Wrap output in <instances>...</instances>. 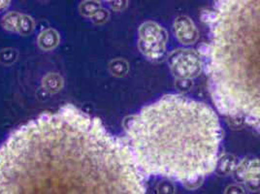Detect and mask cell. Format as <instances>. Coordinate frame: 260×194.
Masks as SVG:
<instances>
[{"label":"cell","instance_id":"6","mask_svg":"<svg viewBox=\"0 0 260 194\" xmlns=\"http://www.w3.org/2000/svg\"><path fill=\"white\" fill-rule=\"evenodd\" d=\"M173 29L178 40L184 45L194 44L198 39V29L192 20L186 16H179L175 19Z\"/></svg>","mask_w":260,"mask_h":194},{"label":"cell","instance_id":"19","mask_svg":"<svg viewBox=\"0 0 260 194\" xmlns=\"http://www.w3.org/2000/svg\"><path fill=\"white\" fill-rule=\"evenodd\" d=\"M224 194H246V190L240 184H231L225 188Z\"/></svg>","mask_w":260,"mask_h":194},{"label":"cell","instance_id":"7","mask_svg":"<svg viewBox=\"0 0 260 194\" xmlns=\"http://www.w3.org/2000/svg\"><path fill=\"white\" fill-rule=\"evenodd\" d=\"M233 174L238 183L260 180V158H244L237 164Z\"/></svg>","mask_w":260,"mask_h":194},{"label":"cell","instance_id":"15","mask_svg":"<svg viewBox=\"0 0 260 194\" xmlns=\"http://www.w3.org/2000/svg\"><path fill=\"white\" fill-rule=\"evenodd\" d=\"M18 53L13 49H5L0 52V62L2 64L10 65L17 60Z\"/></svg>","mask_w":260,"mask_h":194},{"label":"cell","instance_id":"1","mask_svg":"<svg viewBox=\"0 0 260 194\" xmlns=\"http://www.w3.org/2000/svg\"><path fill=\"white\" fill-rule=\"evenodd\" d=\"M129 146L67 105L14 130L0 147V194H145Z\"/></svg>","mask_w":260,"mask_h":194},{"label":"cell","instance_id":"20","mask_svg":"<svg viewBox=\"0 0 260 194\" xmlns=\"http://www.w3.org/2000/svg\"><path fill=\"white\" fill-rule=\"evenodd\" d=\"M112 9L115 11H121L126 8L128 1H110L109 2Z\"/></svg>","mask_w":260,"mask_h":194},{"label":"cell","instance_id":"9","mask_svg":"<svg viewBox=\"0 0 260 194\" xmlns=\"http://www.w3.org/2000/svg\"><path fill=\"white\" fill-rule=\"evenodd\" d=\"M237 166V158L230 153L222 154L217 159V165L215 171L218 176H228L229 174L234 172Z\"/></svg>","mask_w":260,"mask_h":194},{"label":"cell","instance_id":"18","mask_svg":"<svg viewBox=\"0 0 260 194\" xmlns=\"http://www.w3.org/2000/svg\"><path fill=\"white\" fill-rule=\"evenodd\" d=\"M109 16H110L109 12L106 9L101 8L91 19H92L93 22H95L98 24H101V23L108 21Z\"/></svg>","mask_w":260,"mask_h":194},{"label":"cell","instance_id":"3","mask_svg":"<svg viewBox=\"0 0 260 194\" xmlns=\"http://www.w3.org/2000/svg\"><path fill=\"white\" fill-rule=\"evenodd\" d=\"M219 3L211 19V92L220 111L260 131V0Z\"/></svg>","mask_w":260,"mask_h":194},{"label":"cell","instance_id":"21","mask_svg":"<svg viewBox=\"0 0 260 194\" xmlns=\"http://www.w3.org/2000/svg\"><path fill=\"white\" fill-rule=\"evenodd\" d=\"M245 184H246V187L249 189V191L257 192L260 190V180L249 181V182H246Z\"/></svg>","mask_w":260,"mask_h":194},{"label":"cell","instance_id":"16","mask_svg":"<svg viewBox=\"0 0 260 194\" xmlns=\"http://www.w3.org/2000/svg\"><path fill=\"white\" fill-rule=\"evenodd\" d=\"M156 191L157 194H175L176 187L171 181L164 180L157 184Z\"/></svg>","mask_w":260,"mask_h":194},{"label":"cell","instance_id":"17","mask_svg":"<svg viewBox=\"0 0 260 194\" xmlns=\"http://www.w3.org/2000/svg\"><path fill=\"white\" fill-rule=\"evenodd\" d=\"M193 84L191 80H187V79H177L175 86L176 88L181 91V92H187L190 90V88L192 87Z\"/></svg>","mask_w":260,"mask_h":194},{"label":"cell","instance_id":"12","mask_svg":"<svg viewBox=\"0 0 260 194\" xmlns=\"http://www.w3.org/2000/svg\"><path fill=\"white\" fill-rule=\"evenodd\" d=\"M109 70L113 75L116 77H123L127 74L129 70V66L126 60L122 58H117L110 62Z\"/></svg>","mask_w":260,"mask_h":194},{"label":"cell","instance_id":"4","mask_svg":"<svg viewBox=\"0 0 260 194\" xmlns=\"http://www.w3.org/2000/svg\"><path fill=\"white\" fill-rule=\"evenodd\" d=\"M167 40L166 30L156 22H144L139 28L138 48L152 61H159L164 57Z\"/></svg>","mask_w":260,"mask_h":194},{"label":"cell","instance_id":"8","mask_svg":"<svg viewBox=\"0 0 260 194\" xmlns=\"http://www.w3.org/2000/svg\"><path fill=\"white\" fill-rule=\"evenodd\" d=\"M59 41H60L59 34L53 28H48L43 30L39 34L37 39V43L44 51L54 50V48H56L57 45L59 44Z\"/></svg>","mask_w":260,"mask_h":194},{"label":"cell","instance_id":"13","mask_svg":"<svg viewBox=\"0 0 260 194\" xmlns=\"http://www.w3.org/2000/svg\"><path fill=\"white\" fill-rule=\"evenodd\" d=\"M100 9L101 5L98 1H85L79 7L81 14L88 18H92Z\"/></svg>","mask_w":260,"mask_h":194},{"label":"cell","instance_id":"22","mask_svg":"<svg viewBox=\"0 0 260 194\" xmlns=\"http://www.w3.org/2000/svg\"><path fill=\"white\" fill-rule=\"evenodd\" d=\"M203 181H204V178H199V179L192 180V181H189V182H185V183H184V185L188 189H195V188L199 187L202 184Z\"/></svg>","mask_w":260,"mask_h":194},{"label":"cell","instance_id":"14","mask_svg":"<svg viewBox=\"0 0 260 194\" xmlns=\"http://www.w3.org/2000/svg\"><path fill=\"white\" fill-rule=\"evenodd\" d=\"M34 27H35V23H34L32 18L27 15H22L18 33L22 36H26V35H29L32 33Z\"/></svg>","mask_w":260,"mask_h":194},{"label":"cell","instance_id":"10","mask_svg":"<svg viewBox=\"0 0 260 194\" xmlns=\"http://www.w3.org/2000/svg\"><path fill=\"white\" fill-rule=\"evenodd\" d=\"M43 87L50 93H56L63 87V79L57 73H49L44 77Z\"/></svg>","mask_w":260,"mask_h":194},{"label":"cell","instance_id":"5","mask_svg":"<svg viewBox=\"0 0 260 194\" xmlns=\"http://www.w3.org/2000/svg\"><path fill=\"white\" fill-rule=\"evenodd\" d=\"M168 64L177 79L191 80L200 75L203 63L200 55L194 50H175L168 56Z\"/></svg>","mask_w":260,"mask_h":194},{"label":"cell","instance_id":"23","mask_svg":"<svg viewBox=\"0 0 260 194\" xmlns=\"http://www.w3.org/2000/svg\"><path fill=\"white\" fill-rule=\"evenodd\" d=\"M10 4V1H0V11H3L5 10Z\"/></svg>","mask_w":260,"mask_h":194},{"label":"cell","instance_id":"2","mask_svg":"<svg viewBox=\"0 0 260 194\" xmlns=\"http://www.w3.org/2000/svg\"><path fill=\"white\" fill-rule=\"evenodd\" d=\"M139 168L184 183L216 169L221 128L215 111L182 94H168L125 123Z\"/></svg>","mask_w":260,"mask_h":194},{"label":"cell","instance_id":"11","mask_svg":"<svg viewBox=\"0 0 260 194\" xmlns=\"http://www.w3.org/2000/svg\"><path fill=\"white\" fill-rule=\"evenodd\" d=\"M22 15L18 12H9L2 18V26L12 33H18Z\"/></svg>","mask_w":260,"mask_h":194}]
</instances>
